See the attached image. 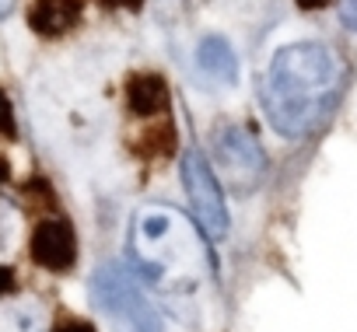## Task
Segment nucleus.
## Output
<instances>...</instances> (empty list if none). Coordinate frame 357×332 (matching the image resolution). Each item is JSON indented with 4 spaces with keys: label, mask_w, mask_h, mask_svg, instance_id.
Listing matches in <instances>:
<instances>
[{
    "label": "nucleus",
    "mask_w": 357,
    "mask_h": 332,
    "mask_svg": "<svg viewBox=\"0 0 357 332\" xmlns=\"http://www.w3.org/2000/svg\"><path fill=\"white\" fill-rule=\"evenodd\" d=\"M130 262L168 297H193L214 273L211 245L200 238L197 224L165 203H151L133 214Z\"/></svg>",
    "instance_id": "1"
},
{
    "label": "nucleus",
    "mask_w": 357,
    "mask_h": 332,
    "mask_svg": "<svg viewBox=\"0 0 357 332\" xmlns=\"http://www.w3.org/2000/svg\"><path fill=\"white\" fill-rule=\"evenodd\" d=\"M340 77H343L340 56L319 42H298L280 49L263 81V102L270 122L284 136L308 133L322 119Z\"/></svg>",
    "instance_id": "2"
},
{
    "label": "nucleus",
    "mask_w": 357,
    "mask_h": 332,
    "mask_svg": "<svg viewBox=\"0 0 357 332\" xmlns=\"http://www.w3.org/2000/svg\"><path fill=\"white\" fill-rule=\"evenodd\" d=\"M91 301L116 332H161V318L154 304L144 297L133 273H126L119 262H105L95 269Z\"/></svg>",
    "instance_id": "3"
},
{
    "label": "nucleus",
    "mask_w": 357,
    "mask_h": 332,
    "mask_svg": "<svg viewBox=\"0 0 357 332\" xmlns=\"http://www.w3.org/2000/svg\"><path fill=\"white\" fill-rule=\"evenodd\" d=\"M183 186H186V196H190V207H193L200 231L214 242L225 238L228 235V207H225L218 175H214L211 161L204 157L200 147H190L183 157Z\"/></svg>",
    "instance_id": "4"
},
{
    "label": "nucleus",
    "mask_w": 357,
    "mask_h": 332,
    "mask_svg": "<svg viewBox=\"0 0 357 332\" xmlns=\"http://www.w3.org/2000/svg\"><path fill=\"white\" fill-rule=\"evenodd\" d=\"M214 147H218V168L225 172L228 186L235 193H252L259 186V179L266 175V154H263L259 140L242 126H225L218 133Z\"/></svg>",
    "instance_id": "5"
},
{
    "label": "nucleus",
    "mask_w": 357,
    "mask_h": 332,
    "mask_svg": "<svg viewBox=\"0 0 357 332\" xmlns=\"http://www.w3.org/2000/svg\"><path fill=\"white\" fill-rule=\"evenodd\" d=\"M32 259H36L43 269L67 273V269L77 262V238H74L70 221H63V217H46V221H39L36 231H32Z\"/></svg>",
    "instance_id": "6"
},
{
    "label": "nucleus",
    "mask_w": 357,
    "mask_h": 332,
    "mask_svg": "<svg viewBox=\"0 0 357 332\" xmlns=\"http://www.w3.org/2000/svg\"><path fill=\"white\" fill-rule=\"evenodd\" d=\"M81 15V0H36L29 8V25L39 35H63Z\"/></svg>",
    "instance_id": "7"
},
{
    "label": "nucleus",
    "mask_w": 357,
    "mask_h": 332,
    "mask_svg": "<svg viewBox=\"0 0 357 332\" xmlns=\"http://www.w3.org/2000/svg\"><path fill=\"white\" fill-rule=\"evenodd\" d=\"M126 102H130V112L147 119V116H158L168 109V88L158 74H133L126 81Z\"/></svg>",
    "instance_id": "8"
},
{
    "label": "nucleus",
    "mask_w": 357,
    "mask_h": 332,
    "mask_svg": "<svg viewBox=\"0 0 357 332\" xmlns=\"http://www.w3.org/2000/svg\"><path fill=\"white\" fill-rule=\"evenodd\" d=\"M197 63H200V70H204L207 77H214V81H221V84H231V81L238 77V60H235L231 46H228L221 35H207V39L200 42Z\"/></svg>",
    "instance_id": "9"
},
{
    "label": "nucleus",
    "mask_w": 357,
    "mask_h": 332,
    "mask_svg": "<svg viewBox=\"0 0 357 332\" xmlns=\"http://www.w3.org/2000/svg\"><path fill=\"white\" fill-rule=\"evenodd\" d=\"M0 136H15V112H11V98L0 91Z\"/></svg>",
    "instance_id": "10"
},
{
    "label": "nucleus",
    "mask_w": 357,
    "mask_h": 332,
    "mask_svg": "<svg viewBox=\"0 0 357 332\" xmlns=\"http://www.w3.org/2000/svg\"><path fill=\"white\" fill-rule=\"evenodd\" d=\"M53 332H95L91 322H81V318H60L53 325Z\"/></svg>",
    "instance_id": "11"
},
{
    "label": "nucleus",
    "mask_w": 357,
    "mask_h": 332,
    "mask_svg": "<svg viewBox=\"0 0 357 332\" xmlns=\"http://www.w3.org/2000/svg\"><path fill=\"white\" fill-rule=\"evenodd\" d=\"M340 22L347 29H357V0H340Z\"/></svg>",
    "instance_id": "12"
},
{
    "label": "nucleus",
    "mask_w": 357,
    "mask_h": 332,
    "mask_svg": "<svg viewBox=\"0 0 357 332\" xmlns=\"http://www.w3.org/2000/svg\"><path fill=\"white\" fill-rule=\"evenodd\" d=\"M15 290V269L11 266H0V297Z\"/></svg>",
    "instance_id": "13"
},
{
    "label": "nucleus",
    "mask_w": 357,
    "mask_h": 332,
    "mask_svg": "<svg viewBox=\"0 0 357 332\" xmlns=\"http://www.w3.org/2000/svg\"><path fill=\"white\" fill-rule=\"evenodd\" d=\"M109 8H140V0H102Z\"/></svg>",
    "instance_id": "14"
},
{
    "label": "nucleus",
    "mask_w": 357,
    "mask_h": 332,
    "mask_svg": "<svg viewBox=\"0 0 357 332\" xmlns=\"http://www.w3.org/2000/svg\"><path fill=\"white\" fill-rule=\"evenodd\" d=\"M322 4H329V0H298V8H305V11H315Z\"/></svg>",
    "instance_id": "15"
},
{
    "label": "nucleus",
    "mask_w": 357,
    "mask_h": 332,
    "mask_svg": "<svg viewBox=\"0 0 357 332\" xmlns=\"http://www.w3.org/2000/svg\"><path fill=\"white\" fill-rule=\"evenodd\" d=\"M11 8H15V0H0V18H8Z\"/></svg>",
    "instance_id": "16"
},
{
    "label": "nucleus",
    "mask_w": 357,
    "mask_h": 332,
    "mask_svg": "<svg viewBox=\"0 0 357 332\" xmlns=\"http://www.w3.org/2000/svg\"><path fill=\"white\" fill-rule=\"evenodd\" d=\"M4 179H8V161L0 157V182H4Z\"/></svg>",
    "instance_id": "17"
}]
</instances>
